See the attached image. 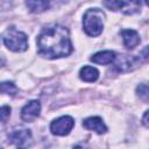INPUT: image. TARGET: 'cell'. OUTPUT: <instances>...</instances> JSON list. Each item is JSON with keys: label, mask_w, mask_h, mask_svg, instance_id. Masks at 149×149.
Here are the masks:
<instances>
[{"label": "cell", "mask_w": 149, "mask_h": 149, "mask_svg": "<svg viewBox=\"0 0 149 149\" xmlns=\"http://www.w3.org/2000/svg\"><path fill=\"white\" fill-rule=\"evenodd\" d=\"M36 42L38 54L50 59L65 57L72 51L69 30L61 24H52L43 28Z\"/></svg>", "instance_id": "cell-1"}, {"label": "cell", "mask_w": 149, "mask_h": 149, "mask_svg": "<svg viewBox=\"0 0 149 149\" xmlns=\"http://www.w3.org/2000/svg\"><path fill=\"white\" fill-rule=\"evenodd\" d=\"M104 19L105 14L99 8L88 9L84 14L83 19V27L85 33L88 36H98L101 34L104 28Z\"/></svg>", "instance_id": "cell-2"}, {"label": "cell", "mask_w": 149, "mask_h": 149, "mask_svg": "<svg viewBox=\"0 0 149 149\" xmlns=\"http://www.w3.org/2000/svg\"><path fill=\"white\" fill-rule=\"evenodd\" d=\"M2 41L5 43V45L12 50V51H24L28 48V40H27V35L22 31L16 30L15 28H8L3 35H2Z\"/></svg>", "instance_id": "cell-3"}, {"label": "cell", "mask_w": 149, "mask_h": 149, "mask_svg": "<svg viewBox=\"0 0 149 149\" xmlns=\"http://www.w3.org/2000/svg\"><path fill=\"white\" fill-rule=\"evenodd\" d=\"M74 125V121L71 116L69 115H64V116H61L56 120H54L50 125V130L54 135H58V136H64V135H68L72 127Z\"/></svg>", "instance_id": "cell-4"}, {"label": "cell", "mask_w": 149, "mask_h": 149, "mask_svg": "<svg viewBox=\"0 0 149 149\" xmlns=\"http://www.w3.org/2000/svg\"><path fill=\"white\" fill-rule=\"evenodd\" d=\"M8 140L10 143L17 147H27L31 140V133L29 129H15L8 135Z\"/></svg>", "instance_id": "cell-5"}, {"label": "cell", "mask_w": 149, "mask_h": 149, "mask_svg": "<svg viewBox=\"0 0 149 149\" xmlns=\"http://www.w3.org/2000/svg\"><path fill=\"white\" fill-rule=\"evenodd\" d=\"M40 112H41L40 101L38 100H31L27 105H24L23 108L21 109V118H22L23 121L31 122L36 118H38Z\"/></svg>", "instance_id": "cell-6"}, {"label": "cell", "mask_w": 149, "mask_h": 149, "mask_svg": "<svg viewBox=\"0 0 149 149\" xmlns=\"http://www.w3.org/2000/svg\"><path fill=\"white\" fill-rule=\"evenodd\" d=\"M83 126L88 130H94L98 134H104L107 132L106 125L102 122V119L99 116H91L84 120Z\"/></svg>", "instance_id": "cell-7"}, {"label": "cell", "mask_w": 149, "mask_h": 149, "mask_svg": "<svg viewBox=\"0 0 149 149\" xmlns=\"http://www.w3.org/2000/svg\"><path fill=\"white\" fill-rule=\"evenodd\" d=\"M120 34L122 36L125 45L128 49H133L140 43V36H139L137 31H135L133 29H123V30H121Z\"/></svg>", "instance_id": "cell-8"}, {"label": "cell", "mask_w": 149, "mask_h": 149, "mask_svg": "<svg viewBox=\"0 0 149 149\" xmlns=\"http://www.w3.org/2000/svg\"><path fill=\"white\" fill-rule=\"evenodd\" d=\"M115 52L112 51V50H104V51H99L97 54H94L92 57H91V61L93 63H97V64H111L115 61Z\"/></svg>", "instance_id": "cell-9"}, {"label": "cell", "mask_w": 149, "mask_h": 149, "mask_svg": "<svg viewBox=\"0 0 149 149\" xmlns=\"http://www.w3.org/2000/svg\"><path fill=\"white\" fill-rule=\"evenodd\" d=\"M26 6L31 13H42L50 7V0H26Z\"/></svg>", "instance_id": "cell-10"}, {"label": "cell", "mask_w": 149, "mask_h": 149, "mask_svg": "<svg viewBox=\"0 0 149 149\" xmlns=\"http://www.w3.org/2000/svg\"><path fill=\"white\" fill-rule=\"evenodd\" d=\"M135 62H136L135 58L129 57L127 55H122L119 58L115 57V65L114 66L118 71H127V70L133 69L132 65H135Z\"/></svg>", "instance_id": "cell-11"}, {"label": "cell", "mask_w": 149, "mask_h": 149, "mask_svg": "<svg viewBox=\"0 0 149 149\" xmlns=\"http://www.w3.org/2000/svg\"><path fill=\"white\" fill-rule=\"evenodd\" d=\"M79 77L84 80V81H95L99 77V72L93 66H83L79 71Z\"/></svg>", "instance_id": "cell-12"}, {"label": "cell", "mask_w": 149, "mask_h": 149, "mask_svg": "<svg viewBox=\"0 0 149 149\" xmlns=\"http://www.w3.org/2000/svg\"><path fill=\"white\" fill-rule=\"evenodd\" d=\"M136 94L137 97L144 101L149 102V83H142L136 87Z\"/></svg>", "instance_id": "cell-13"}, {"label": "cell", "mask_w": 149, "mask_h": 149, "mask_svg": "<svg viewBox=\"0 0 149 149\" xmlns=\"http://www.w3.org/2000/svg\"><path fill=\"white\" fill-rule=\"evenodd\" d=\"M104 5L111 10H119L126 6L125 0H104Z\"/></svg>", "instance_id": "cell-14"}, {"label": "cell", "mask_w": 149, "mask_h": 149, "mask_svg": "<svg viewBox=\"0 0 149 149\" xmlns=\"http://www.w3.org/2000/svg\"><path fill=\"white\" fill-rule=\"evenodd\" d=\"M16 91H17V88H16V86L12 81H3V83H1V92L2 93L14 95L16 93Z\"/></svg>", "instance_id": "cell-15"}, {"label": "cell", "mask_w": 149, "mask_h": 149, "mask_svg": "<svg viewBox=\"0 0 149 149\" xmlns=\"http://www.w3.org/2000/svg\"><path fill=\"white\" fill-rule=\"evenodd\" d=\"M0 114H1V121H2V122H6L7 118H8L9 114H10V107H8V106H2Z\"/></svg>", "instance_id": "cell-16"}, {"label": "cell", "mask_w": 149, "mask_h": 149, "mask_svg": "<svg viewBox=\"0 0 149 149\" xmlns=\"http://www.w3.org/2000/svg\"><path fill=\"white\" fill-rule=\"evenodd\" d=\"M142 123L149 128V111H147L144 114H143V118H142Z\"/></svg>", "instance_id": "cell-17"}, {"label": "cell", "mask_w": 149, "mask_h": 149, "mask_svg": "<svg viewBox=\"0 0 149 149\" xmlns=\"http://www.w3.org/2000/svg\"><path fill=\"white\" fill-rule=\"evenodd\" d=\"M141 57L144 59H149V45H147L142 51H141Z\"/></svg>", "instance_id": "cell-18"}, {"label": "cell", "mask_w": 149, "mask_h": 149, "mask_svg": "<svg viewBox=\"0 0 149 149\" xmlns=\"http://www.w3.org/2000/svg\"><path fill=\"white\" fill-rule=\"evenodd\" d=\"M129 2H132L133 5H135V7L137 8L139 6H141V3H142V0H129Z\"/></svg>", "instance_id": "cell-19"}, {"label": "cell", "mask_w": 149, "mask_h": 149, "mask_svg": "<svg viewBox=\"0 0 149 149\" xmlns=\"http://www.w3.org/2000/svg\"><path fill=\"white\" fill-rule=\"evenodd\" d=\"M146 2H147V5H148V7H149V0H146Z\"/></svg>", "instance_id": "cell-20"}]
</instances>
